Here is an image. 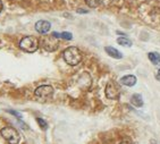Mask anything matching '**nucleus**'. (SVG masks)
<instances>
[{"label": "nucleus", "instance_id": "nucleus-1", "mask_svg": "<svg viewBox=\"0 0 160 144\" xmlns=\"http://www.w3.org/2000/svg\"><path fill=\"white\" fill-rule=\"evenodd\" d=\"M62 58L68 65L76 66L82 60V52L76 47H68L67 49H65L62 52Z\"/></svg>", "mask_w": 160, "mask_h": 144}, {"label": "nucleus", "instance_id": "nucleus-2", "mask_svg": "<svg viewBox=\"0 0 160 144\" xmlns=\"http://www.w3.org/2000/svg\"><path fill=\"white\" fill-rule=\"evenodd\" d=\"M19 48L28 53L35 52L39 48V40L34 37H25L19 41Z\"/></svg>", "mask_w": 160, "mask_h": 144}, {"label": "nucleus", "instance_id": "nucleus-3", "mask_svg": "<svg viewBox=\"0 0 160 144\" xmlns=\"http://www.w3.org/2000/svg\"><path fill=\"white\" fill-rule=\"evenodd\" d=\"M0 134L5 140L9 144H18L19 143V133L16 131L14 127H10V126H7V127H3L1 131H0Z\"/></svg>", "mask_w": 160, "mask_h": 144}, {"label": "nucleus", "instance_id": "nucleus-4", "mask_svg": "<svg viewBox=\"0 0 160 144\" xmlns=\"http://www.w3.org/2000/svg\"><path fill=\"white\" fill-rule=\"evenodd\" d=\"M37 99H39L40 101H47L49 100L53 94V87L50 85H41L39 86L35 92H34Z\"/></svg>", "mask_w": 160, "mask_h": 144}, {"label": "nucleus", "instance_id": "nucleus-5", "mask_svg": "<svg viewBox=\"0 0 160 144\" xmlns=\"http://www.w3.org/2000/svg\"><path fill=\"white\" fill-rule=\"evenodd\" d=\"M41 46L46 50H48V51H53L58 47V40H57V37H53L52 34H51L49 37H43L42 40H41Z\"/></svg>", "mask_w": 160, "mask_h": 144}, {"label": "nucleus", "instance_id": "nucleus-6", "mask_svg": "<svg viewBox=\"0 0 160 144\" xmlns=\"http://www.w3.org/2000/svg\"><path fill=\"white\" fill-rule=\"evenodd\" d=\"M120 93V89L118 84H116L115 82H109L106 86V95H107L108 99H117L119 97Z\"/></svg>", "mask_w": 160, "mask_h": 144}, {"label": "nucleus", "instance_id": "nucleus-7", "mask_svg": "<svg viewBox=\"0 0 160 144\" xmlns=\"http://www.w3.org/2000/svg\"><path fill=\"white\" fill-rule=\"evenodd\" d=\"M51 28V24L48 21H39L35 23V30L40 34H47Z\"/></svg>", "mask_w": 160, "mask_h": 144}, {"label": "nucleus", "instance_id": "nucleus-8", "mask_svg": "<svg viewBox=\"0 0 160 144\" xmlns=\"http://www.w3.org/2000/svg\"><path fill=\"white\" fill-rule=\"evenodd\" d=\"M120 84H123V85H126V86H134L138 82L136 80V77L134 75H126V76H124L120 78Z\"/></svg>", "mask_w": 160, "mask_h": 144}, {"label": "nucleus", "instance_id": "nucleus-9", "mask_svg": "<svg viewBox=\"0 0 160 144\" xmlns=\"http://www.w3.org/2000/svg\"><path fill=\"white\" fill-rule=\"evenodd\" d=\"M105 51L107 52L110 57H112V58H115V59H122L123 58V53H122L120 51H118L117 49L112 48V47H106Z\"/></svg>", "mask_w": 160, "mask_h": 144}, {"label": "nucleus", "instance_id": "nucleus-10", "mask_svg": "<svg viewBox=\"0 0 160 144\" xmlns=\"http://www.w3.org/2000/svg\"><path fill=\"white\" fill-rule=\"evenodd\" d=\"M131 103L136 108L143 107V99H142L141 94H133L131 98Z\"/></svg>", "mask_w": 160, "mask_h": 144}, {"label": "nucleus", "instance_id": "nucleus-11", "mask_svg": "<svg viewBox=\"0 0 160 144\" xmlns=\"http://www.w3.org/2000/svg\"><path fill=\"white\" fill-rule=\"evenodd\" d=\"M148 58L153 65H159L160 64V55L158 52H149Z\"/></svg>", "mask_w": 160, "mask_h": 144}, {"label": "nucleus", "instance_id": "nucleus-12", "mask_svg": "<svg viewBox=\"0 0 160 144\" xmlns=\"http://www.w3.org/2000/svg\"><path fill=\"white\" fill-rule=\"evenodd\" d=\"M117 43L120 44V46L123 47H132V41L127 39L125 37H118L117 39Z\"/></svg>", "mask_w": 160, "mask_h": 144}, {"label": "nucleus", "instance_id": "nucleus-13", "mask_svg": "<svg viewBox=\"0 0 160 144\" xmlns=\"http://www.w3.org/2000/svg\"><path fill=\"white\" fill-rule=\"evenodd\" d=\"M85 2L90 8H97L100 5L101 0H85Z\"/></svg>", "mask_w": 160, "mask_h": 144}, {"label": "nucleus", "instance_id": "nucleus-14", "mask_svg": "<svg viewBox=\"0 0 160 144\" xmlns=\"http://www.w3.org/2000/svg\"><path fill=\"white\" fill-rule=\"evenodd\" d=\"M37 122H38V124L40 125V127L42 129H47V128H48V124H47L46 120H43L42 118H37Z\"/></svg>", "mask_w": 160, "mask_h": 144}, {"label": "nucleus", "instance_id": "nucleus-15", "mask_svg": "<svg viewBox=\"0 0 160 144\" xmlns=\"http://www.w3.org/2000/svg\"><path fill=\"white\" fill-rule=\"evenodd\" d=\"M60 37L65 39V40H72V39H73V35H72V33H69V32H62V33L60 34Z\"/></svg>", "mask_w": 160, "mask_h": 144}, {"label": "nucleus", "instance_id": "nucleus-16", "mask_svg": "<svg viewBox=\"0 0 160 144\" xmlns=\"http://www.w3.org/2000/svg\"><path fill=\"white\" fill-rule=\"evenodd\" d=\"M9 113H12V115H14L15 117H17L18 119H22V113H19V112H17V111H15V110H7Z\"/></svg>", "mask_w": 160, "mask_h": 144}, {"label": "nucleus", "instance_id": "nucleus-17", "mask_svg": "<svg viewBox=\"0 0 160 144\" xmlns=\"http://www.w3.org/2000/svg\"><path fill=\"white\" fill-rule=\"evenodd\" d=\"M156 78H157V80L160 82V68H159V71L157 72V75H156Z\"/></svg>", "mask_w": 160, "mask_h": 144}, {"label": "nucleus", "instance_id": "nucleus-18", "mask_svg": "<svg viewBox=\"0 0 160 144\" xmlns=\"http://www.w3.org/2000/svg\"><path fill=\"white\" fill-rule=\"evenodd\" d=\"M77 12H80V14H86V12H88V10H85V9H78V10H77Z\"/></svg>", "mask_w": 160, "mask_h": 144}, {"label": "nucleus", "instance_id": "nucleus-19", "mask_svg": "<svg viewBox=\"0 0 160 144\" xmlns=\"http://www.w3.org/2000/svg\"><path fill=\"white\" fill-rule=\"evenodd\" d=\"M119 144H132L129 141H123V142H120Z\"/></svg>", "mask_w": 160, "mask_h": 144}, {"label": "nucleus", "instance_id": "nucleus-20", "mask_svg": "<svg viewBox=\"0 0 160 144\" xmlns=\"http://www.w3.org/2000/svg\"><path fill=\"white\" fill-rule=\"evenodd\" d=\"M3 6H2V2H1V0H0V12H1V10H2Z\"/></svg>", "mask_w": 160, "mask_h": 144}, {"label": "nucleus", "instance_id": "nucleus-21", "mask_svg": "<svg viewBox=\"0 0 160 144\" xmlns=\"http://www.w3.org/2000/svg\"><path fill=\"white\" fill-rule=\"evenodd\" d=\"M151 144H157V142L154 141V140H151Z\"/></svg>", "mask_w": 160, "mask_h": 144}]
</instances>
